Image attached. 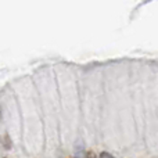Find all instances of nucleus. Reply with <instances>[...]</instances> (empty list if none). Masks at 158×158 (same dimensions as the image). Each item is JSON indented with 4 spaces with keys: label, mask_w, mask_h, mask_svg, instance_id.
I'll return each instance as SVG.
<instances>
[{
    "label": "nucleus",
    "mask_w": 158,
    "mask_h": 158,
    "mask_svg": "<svg viewBox=\"0 0 158 158\" xmlns=\"http://www.w3.org/2000/svg\"><path fill=\"white\" fill-rule=\"evenodd\" d=\"M98 158H114V156H111L110 153H107V151H103V153L100 154V157Z\"/></svg>",
    "instance_id": "nucleus-1"
},
{
    "label": "nucleus",
    "mask_w": 158,
    "mask_h": 158,
    "mask_svg": "<svg viewBox=\"0 0 158 158\" xmlns=\"http://www.w3.org/2000/svg\"><path fill=\"white\" fill-rule=\"evenodd\" d=\"M86 158H97V156H96L93 151H89V153H87V156H86Z\"/></svg>",
    "instance_id": "nucleus-2"
},
{
    "label": "nucleus",
    "mask_w": 158,
    "mask_h": 158,
    "mask_svg": "<svg viewBox=\"0 0 158 158\" xmlns=\"http://www.w3.org/2000/svg\"><path fill=\"white\" fill-rule=\"evenodd\" d=\"M4 158H6V157H4Z\"/></svg>",
    "instance_id": "nucleus-3"
}]
</instances>
